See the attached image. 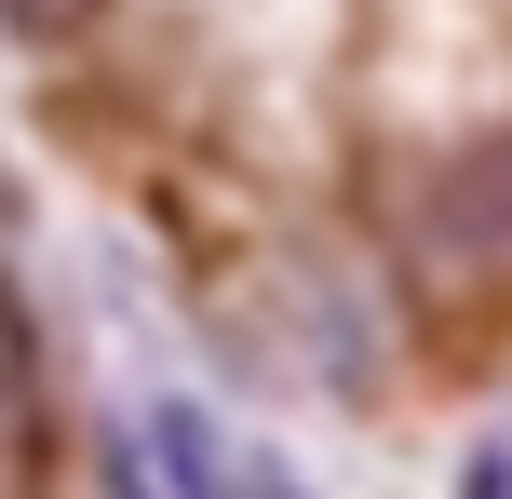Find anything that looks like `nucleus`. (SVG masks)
I'll return each instance as SVG.
<instances>
[{
    "label": "nucleus",
    "instance_id": "nucleus-1",
    "mask_svg": "<svg viewBox=\"0 0 512 499\" xmlns=\"http://www.w3.org/2000/svg\"><path fill=\"white\" fill-rule=\"evenodd\" d=\"M418 284L432 297H512V122L472 162H445L432 203H418Z\"/></svg>",
    "mask_w": 512,
    "mask_h": 499
},
{
    "label": "nucleus",
    "instance_id": "nucleus-2",
    "mask_svg": "<svg viewBox=\"0 0 512 499\" xmlns=\"http://www.w3.org/2000/svg\"><path fill=\"white\" fill-rule=\"evenodd\" d=\"M459 499H512V419H499V432H486V446H472V459H459Z\"/></svg>",
    "mask_w": 512,
    "mask_h": 499
},
{
    "label": "nucleus",
    "instance_id": "nucleus-3",
    "mask_svg": "<svg viewBox=\"0 0 512 499\" xmlns=\"http://www.w3.org/2000/svg\"><path fill=\"white\" fill-rule=\"evenodd\" d=\"M0 14H14V27H81L95 0H0Z\"/></svg>",
    "mask_w": 512,
    "mask_h": 499
}]
</instances>
